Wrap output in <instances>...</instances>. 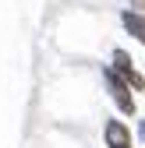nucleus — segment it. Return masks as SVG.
<instances>
[{"label":"nucleus","instance_id":"1","mask_svg":"<svg viewBox=\"0 0 145 148\" xmlns=\"http://www.w3.org/2000/svg\"><path fill=\"white\" fill-rule=\"evenodd\" d=\"M103 85L110 88V99H113V106H117V113H120V116H135V113H138V99H135L131 85L124 81L110 64L103 67Z\"/></svg>","mask_w":145,"mask_h":148},{"label":"nucleus","instance_id":"2","mask_svg":"<svg viewBox=\"0 0 145 148\" xmlns=\"http://www.w3.org/2000/svg\"><path fill=\"white\" fill-rule=\"evenodd\" d=\"M110 67H113L128 85H131V92H145V78H142V71L135 67V60H131V53H128V49H120V46H117V49L110 53Z\"/></svg>","mask_w":145,"mask_h":148},{"label":"nucleus","instance_id":"3","mask_svg":"<svg viewBox=\"0 0 145 148\" xmlns=\"http://www.w3.org/2000/svg\"><path fill=\"white\" fill-rule=\"evenodd\" d=\"M103 141H106V148H135L131 127L124 123L120 116H110V120L103 123Z\"/></svg>","mask_w":145,"mask_h":148},{"label":"nucleus","instance_id":"4","mask_svg":"<svg viewBox=\"0 0 145 148\" xmlns=\"http://www.w3.org/2000/svg\"><path fill=\"white\" fill-rule=\"evenodd\" d=\"M120 25H124V32H128L138 46H145V14H142V11L124 7V11H120Z\"/></svg>","mask_w":145,"mask_h":148},{"label":"nucleus","instance_id":"5","mask_svg":"<svg viewBox=\"0 0 145 148\" xmlns=\"http://www.w3.org/2000/svg\"><path fill=\"white\" fill-rule=\"evenodd\" d=\"M128 7H131V11H142V14H145V0H128Z\"/></svg>","mask_w":145,"mask_h":148},{"label":"nucleus","instance_id":"6","mask_svg":"<svg viewBox=\"0 0 145 148\" xmlns=\"http://www.w3.org/2000/svg\"><path fill=\"white\" fill-rule=\"evenodd\" d=\"M138 138H145V120H138Z\"/></svg>","mask_w":145,"mask_h":148}]
</instances>
